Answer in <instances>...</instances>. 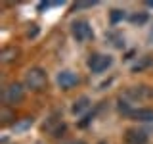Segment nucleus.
<instances>
[{"label":"nucleus","instance_id":"obj_17","mask_svg":"<svg viewBox=\"0 0 153 144\" xmlns=\"http://www.w3.org/2000/svg\"><path fill=\"white\" fill-rule=\"evenodd\" d=\"M100 144H107V142H100Z\"/></svg>","mask_w":153,"mask_h":144},{"label":"nucleus","instance_id":"obj_7","mask_svg":"<svg viewBox=\"0 0 153 144\" xmlns=\"http://www.w3.org/2000/svg\"><path fill=\"white\" fill-rule=\"evenodd\" d=\"M17 56H19V50L16 46H6L0 52V62H2V64H10V62H13Z\"/></svg>","mask_w":153,"mask_h":144},{"label":"nucleus","instance_id":"obj_4","mask_svg":"<svg viewBox=\"0 0 153 144\" xmlns=\"http://www.w3.org/2000/svg\"><path fill=\"white\" fill-rule=\"evenodd\" d=\"M109 65H111V58L103 56V54H94V56H90V60H88V67L94 73H102Z\"/></svg>","mask_w":153,"mask_h":144},{"label":"nucleus","instance_id":"obj_12","mask_svg":"<svg viewBox=\"0 0 153 144\" xmlns=\"http://www.w3.org/2000/svg\"><path fill=\"white\" fill-rule=\"evenodd\" d=\"M147 64H149V58H143L140 64H136V65L132 67V71H142V69H143V67H146Z\"/></svg>","mask_w":153,"mask_h":144},{"label":"nucleus","instance_id":"obj_10","mask_svg":"<svg viewBox=\"0 0 153 144\" xmlns=\"http://www.w3.org/2000/svg\"><path fill=\"white\" fill-rule=\"evenodd\" d=\"M0 119H2V125H10V123H12L13 113H12V110H10L8 106H4V108L0 110Z\"/></svg>","mask_w":153,"mask_h":144},{"label":"nucleus","instance_id":"obj_5","mask_svg":"<svg viewBox=\"0 0 153 144\" xmlns=\"http://www.w3.org/2000/svg\"><path fill=\"white\" fill-rule=\"evenodd\" d=\"M76 83H79V77H76L73 71H61V73L57 75V85H59L63 90L73 88Z\"/></svg>","mask_w":153,"mask_h":144},{"label":"nucleus","instance_id":"obj_2","mask_svg":"<svg viewBox=\"0 0 153 144\" xmlns=\"http://www.w3.org/2000/svg\"><path fill=\"white\" fill-rule=\"evenodd\" d=\"M23 96H25V88H23V85L12 83V85H8L6 88H4L2 98H4V104H6V106H16V104H19L23 100Z\"/></svg>","mask_w":153,"mask_h":144},{"label":"nucleus","instance_id":"obj_11","mask_svg":"<svg viewBox=\"0 0 153 144\" xmlns=\"http://www.w3.org/2000/svg\"><path fill=\"white\" fill-rule=\"evenodd\" d=\"M123 17H124V12H123V10H113V12H111V23L121 21Z\"/></svg>","mask_w":153,"mask_h":144},{"label":"nucleus","instance_id":"obj_8","mask_svg":"<svg viewBox=\"0 0 153 144\" xmlns=\"http://www.w3.org/2000/svg\"><path fill=\"white\" fill-rule=\"evenodd\" d=\"M132 117L136 121H153V110L151 108H140L132 112Z\"/></svg>","mask_w":153,"mask_h":144},{"label":"nucleus","instance_id":"obj_16","mask_svg":"<svg viewBox=\"0 0 153 144\" xmlns=\"http://www.w3.org/2000/svg\"><path fill=\"white\" fill-rule=\"evenodd\" d=\"M147 6H153V2H147Z\"/></svg>","mask_w":153,"mask_h":144},{"label":"nucleus","instance_id":"obj_14","mask_svg":"<svg viewBox=\"0 0 153 144\" xmlns=\"http://www.w3.org/2000/svg\"><path fill=\"white\" fill-rule=\"evenodd\" d=\"M94 2H80V4H75L73 6V10H82V8H90Z\"/></svg>","mask_w":153,"mask_h":144},{"label":"nucleus","instance_id":"obj_3","mask_svg":"<svg viewBox=\"0 0 153 144\" xmlns=\"http://www.w3.org/2000/svg\"><path fill=\"white\" fill-rule=\"evenodd\" d=\"M73 37L76 40L84 42V40H90V38H94V33H92V27H90L88 21H76L73 23Z\"/></svg>","mask_w":153,"mask_h":144},{"label":"nucleus","instance_id":"obj_6","mask_svg":"<svg viewBox=\"0 0 153 144\" xmlns=\"http://www.w3.org/2000/svg\"><path fill=\"white\" fill-rule=\"evenodd\" d=\"M126 142L128 144H146L147 142V134L143 131H138V129H130L126 131Z\"/></svg>","mask_w":153,"mask_h":144},{"label":"nucleus","instance_id":"obj_9","mask_svg":"<svg viewBox=\"0 0 153 144\" xmlns=\"http://www.w3.org/2000/svg\"><path fill=\"white\" fill-rule=\"evenodd\" d=\"M88 104H90V98H88V96H80V98L73 104V113H80L82 110L88 108Z\"/></svg>","mask_w":153,"mask_h":144},{"label":"nucleus","instance_id":"obj_1","mask_svg":"<svg viewBox=\"0 0 153 144\" xmlns=\"http://www.w3.org/2000/svg\"><path fill=\"white\" fill-rule=\"evenodd\" d=\"M46 83H48V75L44 69L40 67H33L25 73V86L35 92H40V90L46 88Z\"/></svg>","mask_w":153,"mask_h":144},{"label":"nucleus","instance_id":"obj_15","mask_svg":"<svg viewBox=\"0 0 153 144\" xmlns=\"http://www.w3.org/2000/svg\"><path fill=\"white\" fill-rule=\"evenodd\" d=\"M69 144H86V142H82V140H73V142H69Z\"/></svg>","mask_w":153,"mask_h":144},{"label":"nucleus","instance_id":"obj_13","mask_svg":"<svg viewBox=\"0 0 153 144\" xmlns=\"http://www.w3.org/2000/svg\"><path fill=\"white\" fill-rule=\"evenodd\" d=\"M146 19H147V16H146V14H142V16H132L130 21H134V23H146Z\"/></svg>","mask_w":153,"mask_h":144}]
</instances>
